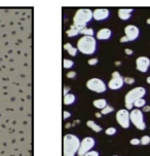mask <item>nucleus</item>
I'll list each match as a JSON object with an SVG mask.
<instances>
[{"label": "nucleus", "mask_w": 150, "mask_h": 156, "mask_svg": "<svg viewBox=\"0 0 150 156\" xmlns=\"http://www.w3.org/2000/svg\"><path fill=\"white\" fill-rule=\"evenodd\" d=\"M146 94V90L143 86H137L135 88H132L124 97V105H126V109L133 110L134 107V103L139 99H143Z\"/></svg>", "instance_id": "7ed1b4c3"}, {"label": "nucleus", "mask_w": 150, "mask_h": 156, "mask_svg": "<svg viewBox=\"0 0 150 156\" xmlns=\"http://www.w3.org/2000/svg\"><path fill=\"white\" fill-rule=\"evenodd\" d=\"M87 125L90 129L93 130V132H95V133H100V132H102V127L100 126V125H98L96 123L95 121H93V120H88L87 121Z\"/></svg>", "instance_id": "f3484780"}, {"label": "nucleus", "mask_w": 150, "mask_h": 156, "mask_svg": "<svg viewBox=\"0 0 150 156\" xmlns=\"http://www.w3.org/2000/svg\"><path fill=\"white\" fill-rule=\"evenodd\" d=\"M109 10L107 8H96L93 12V19L96 21H103L109 16Z\"/></svg>", "instance_id": "f8f14e48"}, {"label": "nucleus", "mask_w": 150, "mask_h": 156, "mask_svg": "<svg viewBox=\"0 0 150 156\" xmlns=\"http://www.w3.org/2000/svg\"><path fill=\"white\" fill-rule=\"evenodd\" d=\"M74 65V63H73V61H71V60H68V58H65V60L63 61V67L65 69H69V68H71L72 66Z\"/></svg>", "instance_id": "4be33fe9"}, {"label": "nucleus", "mask_w": 150, "mask_h": 156, "mask_svg": "<svg viewBox=\"0 0 150 156\" xmlns=\"http://www.w3.org/2000/svg\"><path fill=\"white\" fill-rule=\"evenodd\" d=\"M141 141V145H143V146H147V145L150 144V136H143L142 138L140 139Z\"/></svg>", "instance_id": "5701e85b"}, {"label": "nucleus", "mask_w": 150, "mask_h": 156, "mask_svg": "<svg viewBox=\"0 0 150 156\" xmlns=\"http://www.w3.org/2000/svg\"><path fill=\"white\" fill-rule=\"evenodd\" d=\"M113 107H111V106H106V107L104 108V109H102L101 110V114L102 115H107V114H109L111 112H113Z\"/></svg>", "instance_id": "b1692460"}, {"label": "nucleus", "mask_w": 150, "mask_h": 156, "mask_svg": "<svg viewBox=\"0 0 150 156\" xmlns=\"http://www.w3.org/2000/svg\"><path fill=\"white\" fill-rule=\"evenodd\" d=\"M81 30L82 29H80V28H77V27H75L74 25H72V26L69 28L67 31H66V34H67L68 37H74V36L80 34Z\"/></svg>", "instance_id": "2eb2a0df"}, {"label": "nucleus", "mask_w": 150, "mask_h": 156, "mask_svg": "<svg viewBox=\"0 0 150 156\" xmlns=\"http://www.w3.org/2000/svg\"><path fill=\"white\" fill-rule=\"evenodd\" d=\"M124 84L123 78L120 75V73L117 71H114L112 73V78L110 79V81L108 82V87L112 90H119V88L123 87V85Z\"/></svg>", "instance_id": "1a4fd4ad"}, {"label": "nucleus", "mask_w": 150, "mask_h": 156, "mask_svg": "<svg viewBox=\"0 0 150 156\" xmlns=\"http://www.w3.org/2000/svg\"><path fill=\"white\" fill-rule=\"evenodd\" d=\"M150 67V58L147 57H139L136 60V69L138 71L142 72V73H146L148 71Z\"/></svg>", "instance_id": "9b49d317"}, {"label": "nucleus", "mask_w": 150, "mask_h": 156, "mask_svg": "<svg viewBox=\"0 0 150 156\" xmlns=\"http://www.w3.org/2000/svg\"><path fill=\"white\" fill-rule=\"evenodd\" d=\"M111 34H112V32H111L110 29L103 28V29H100L98 33H97V39H99V40H107V39L111 37Z\"/></svg>", "instance_id": "ddd939ff"}, {"label": "nucleus", "mask_w": 150, "mask_h": 156, "mask_svg": "<svg viewBox=\"0 0 150 156\" xmlns=\"http://www.w3.org/2000/svg\"><path fill=\"white\" fill-rule=\"evenodd\" d=\"M80 146V141L74 135H66L63 138V154L64 156H74Z\"/></svg>", "instance_id": "f257e3e1"}, {"label": "nucleus", "mask_w": 150, "mask_h": 156, "mask_svg": "<svg viewBox=\"0 0 150 156\" xmlns=\"http://www.w3.org/2000/svg\"><path fill=\"white\" fill-rule=\"evenodd\" d=\"M140 34V30L135 25H127L124 28V36L129 39V41H134L139 37Z\"/></svg>", "instance_id": "9d476101"}, {"label": "nucleus", "mask_w": 150, "mask_h": 156, "mask_svg": "<svg viewBox=\"0 0 150 156\" xmlns=\"http://www.w3.org/2000/svg\"><path fill=\"white\" fill-rule=\"evenodd\" d=\"M116 132H117V130H116L115 127H108V129L105 130V133L108 136H113V135H115Z\"/></svg>", "instance_id": "393cba45"}, {"label": "nucleus", "mask_w": 150, "mask_h": 156, "mask_svg": "<svg viewBox=\"0 0 150 156\" xmlns=\"http://www.w3.org/2000/svg\"><path fill=\"white\" fill-rule=\"evenodd\" d=\"M81 34H83L84 36H93L94 35V30L91 29V28H88V27H85V28H83V29L81 30Z\"/></svg>", "instance_id": "412c9836"}, {"label": "nucleus", "mask_w": 150, "mask_h": 156, "mask_svg": "<svg viewBox=\"0 0 150 156\" xmlns=\"http://www.w3.org/2000/svg\"><path fill=\"white\" fill-rule=\"evenodd\" d=\"M146 82L148 83V84H150V76H148L146 78Z\"/></svg>", "instance_id": "e433bc0d"}, {"label": "nucleus", "mask_w": 150, "mask_h": 156, "mask_svg": "<svg viewBox=\"0 0 150 156\" xmlns=\"http://www.w3.org/2000/svg\"><path fill=\"white\" fill-rule=\"evenodd\" d=\"M120 42L121 43H124V42H129V39H127L126 36H123V37L120 38Z\"/></svg>", "instance_id": "72a5a7b5"}, {"label": "nucleus", "mask_w": 150, "mask_h": 156, "mask_svg": "<svg viewBox=\"0 0 150 156\" xmlns=\"http://www.w3.org/2000/svg\"><path fill=\"white\" fill-rule=\"evenodd\" d=\"M64 49H66V51H68V54L70 55H72V57L76 55V54H77V49L70 43H65V44H64Z\"/></svg>", "instance_id": "a211bd4d"}, {"label": "nucleus", "mask_w": 150, "mask_h": 156, "mask_svg": "<svg viewBox=\"0 0 150 156\" xmlns=\"http://www.w3.org/2000/svg\"><path fill=\"white\" fill-rule=\"evenodd\" d=\"M68 90H69V87H65L64 88V96H66V94H67V93H68Z\"/></svg>", "instance_id": "f704fd0d"}, {"label": "nucleus", "mask_w": 150, "mask_h": 156, "mask_svg": "<svg viewBox=\"0 0 150 156\" xmlns=\"http://www.w3.org/2000/svg\"><path fill=\"white\" fill-rule=\"evenodd\" d=\"M130 145H133V146H137V145L141 144V141H140V139L134 138V139H132V140L130 141Z\"/></svg>", "instance_id": "a878e982"}, {"label": "nucleus", "mask_w": 150, "mask_h": 156, "mask_svg": "<svg viewBox=\"0 0 150 156\" xmlns=\"http://www.w3.org/2000/svg\"><path fill=\"white\" fill-rule=\"evenodd\" d=\"M123 81L124 83H127V84H133V83L135 82V79L132 77H126V78H123Z\"/></svg>", "instance_id": "cd10ccee"}, {"label": "nucleus", "mask_w": 150, "mask_h": 156, "mask_svg": "<svg viewBox=\"0 0 150 156\" xmlns=\"http://www.w3.org/2000/svg\"><path fill=\"white\" fill-rule=\"evenodd\" d=\"M150 111V106H147V105H145L144 107L142 108V112L144 113V112H149Z\"/></svg>", "instance_id": "2f4dec72"}, {"label": "nucleus", "mask_w": 150, "mask_h": 156, "mask_svg": "<svg viewBox=\"0 0 150 156\" xmlns=\"http://www.w3.org/2000/svg\"><path fill=\"white\" fill-rule=\"evenodd\" d=\"M95 146V139H93L91 136H87L80 142L79 149L77 151V155L78 156H84L88 151H91V149Z\"/></svg>", "instance_id": "6e6552de"}, {"label": "nucleus", "mask_w": 150, "mask_h": 156, "mask_svg": "<svg viewBox=\"0 0 150 156\" xmlns=\"http://www.w3.org/2000/svg\"><path fill=\"white\" fill-rule=\"evenodd\" d=\"M113 156H117V155H113Z\"/></svg>", "instance_id": "58836bf2"}, {"label": "nucleus", "mask_w": 150, "mask_h": 156, "mask_svg": "<svg viewBox=\"0 0 150 156\" xmlns=\"http://www.w3.org/2000/svg\"><path fill=\"white\" fill-rule=\"evenodd\" d=\"M93 19V12L88 8H80L75 12L73 16V25L75 27L83 29L87 27V24Z\"/></svg>", "instance_id": "20e7f679"}, {"label": "nucleus", "mask_w": 150, "mask_h": 156, "mask_svg": "<svg viewBox=\"0 0 150 156\" xmlns=\"http://www.w3.org/2000/svg\"><path fill=\"white\" fill-rule=\"evenodd\" d=\"M87 87L91 91L95 93L102 94L106 91V84L103 80L99 79V78H91L87 82Z\"/></svg>", "instance_id": "423d86ee"}, {"label": "nucleus", "mask_w": 150, "mask_h": 156, "mask_svg": "<svg viewBox=\"0 0 150 156\" xmlns=\"http://www.w3.org/2000/svg\"><path fill=\"white\" fill-rule=\"evenodd\" d=\"M64 104L65 105H71L75 102V96L72 94H67L66 96H64V100H63Z\"/></svg>", "instance_id": "6ab92c4d"}, {"label": "nucleus", "mask_w": 150, "mask_h": 156, "mask_svg": "<svg viewBox=\"0 0 150 156\" xmlns=\"http://www.w3.org/2000/svg\"><path fill=\"white\" fill-rule=\"evenodd\" d=\"M71 116V114L68 112V111H64V113H63V117H64V119H67L69 118V117Z\"/></svg>", "instance_id": "7c9ffc66"}, {"label": "nucleus", "mask_w": 150, "mask_h": 156, "mask_svg": "<svg viewBox=\"0 0 150 156\" xmlns=\"http://www.w3.org/2000/svg\"><path fill=\"white\" fill-rule=\"evenodd\" d=\"M116 121L123 129H129L130 125V112L127 109H120L116 112Z\"/></svg>", "instance_id": "0eeeda50"}, {"label": "nucleus", "mask_w": 150, "mask_h": 156, "mask_svg": "<svg viewBox=\"0 0 150 156\" xmlns=\"http://www.w3.org/2000/svg\"><path fill=\"white\" fill-rule=\"evenodd\" d=\"M124 52H126V55H133V51L130 48H126V49H124Z\"/></svg>", "instance_id": "473e14b6"}, {"label": "nucleus", "mask_w": 150, "mask_h": 156, "mask_svg": "<svg viewBox=\"0 0 150 156\" xmlns=\"http://www.w3.org/2000/svg\"><path fill=\"white\" fill-rule=\"evenodd\" d=\"M66 76H67L68 78H74L75 76H76V73H75L74 71H71V72H68Z\"/></svg>", "instance_id": "c756f323"}, {"label": "nucleus", "mask_w": 150, "mask_h": 156, "mask_svg": "<svg viewBox=\"0 0 150 156\" xmlns=\"http://www.w3.org/2000/svg\"><path fill=\"white\" fill-rule=\"evenodd\" d=\"M88 64L90 66H95L98 64V58H90V60L88 61Z\"/></svg>", "instance_id": "bb28decb"}, {"label": "nucleus", "mask_w": 150, "mask_h": 156, "mask_svg": "<svg viewBox=\"0 0 150 156\" xmlns=\"http://www.w3.org/2000/svg\"><path fill=\"white\" fill-rule=\"evenodd\" d=\"M133 12L132 8H120L118 9V18L123 21H127L130 18V15Z\"/></svg>", "instance_id": "4468645a"}, {"label": "nucleus", "mask_w": 150, "mask_h": 156, "mask_svg": "<svg viewBox=\"0 0 150 156\" xmlns=\"http://www.w3.org/2000/svg\"><path fill=\"white\" fill-rule=\"evenodd\" d=\"M93 105H94V107L97 108V109L102 110L107 106V101L105 99H98L93 102Z\"/></svg>", "instance_id": "dca6fc26"}, {"label": "nucleus", "mask_w": 150, "mask_h": 156, "mask_svg": "<svg viewBox=\"0 0 150 156\" xmlns=\"http://www.w3.org/2000/svg\"><path fill=\"white\" fill-rule=\"evenodd\" d=\"M146 105V101L144 99H139L134 103V107H136L137 109H140V108H143L144 106Z\"/></svg>", "instance_id": "aec40b11"}, {"label": "nucleus", "mask_w": 150, "mask_h": 156, "mask_svg": "<svg viewBox=\"0 0 150 156\" xmlns=\"http://www.w3.org/2000/svg\"><path fill=\"white\" fill-rule=\"evenodd\" d=\"M97 48V41L93 36H83L77 41V51L83 55H93Z\"/></svg>", "instance_id": "f03ea898"}, {"label": "nucleus", "mask_w": 150, "mask_h": 156, "mask_svg": "<svg viewBox=\"0 0 150 156\" xmlns=\"http://www.w3.org/2000/svg\"><path fill=\"white\" fill-rule=\"evenodd\" d=\"M146 23H147V24H148V25H150V18H149V19H147Z\"/></svg>", "instance_id": "4c0bfd02"}, {"label": "nucleus", "mask_w": 150, "mask_h": 156, "mask_svg": "<svg viewBox=\"0 0 150 156\" xmlns=\"http://www.w3.org/2000/svg\"><path fill=\"white\" fill-rule=\"evenodd\" d=\"M84 156H99V153L97 151H88Z\"/></svg>", "instance_id": "c85d7f7f"}, {"label": "nucleus", "mask_w": 150, "mask_h": 156, "mask_svg": "<svg viewBox=\"0 0 150 156\" xmlns=\"http://www.w3.org/2000/svg\"><path fill=\"white\" fill-rule=\"evenodd\" d=\"M130 123L134 125L137 129L144 130L146 129L145 119H144L143 112L141 109H137V108H135V109L130 110Z\"/></svg>", "instance_id": "39448f33"}, {"label": "nucleus", "mask_w": 150, "mask_h": 156, "mask_svg": "<svg viewBox=\"0 0 150 156\" xmlns=\"http://www.w3.org/2000/svg\"><path fill=\"white\" fill-rule=\"evenodd\" d=\"M95 115H96V117H98V118H101V117H102V114L101 113H98V112H97Z\"/></svg>", "instance_id": "c9c22d12"}]
</instances>
